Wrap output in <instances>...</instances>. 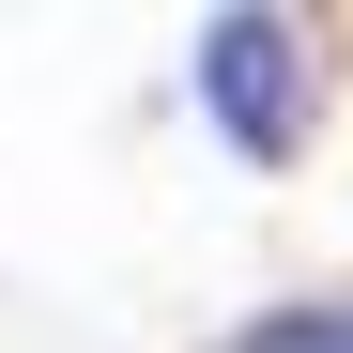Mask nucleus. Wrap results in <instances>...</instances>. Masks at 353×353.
I'll use <instances>...</instances> for the list:
<instances>
[{"label":"nucleus","instance_id":"1","mask_svg":"<svg viewBox=\"0 0 353 353\" xmlns=\"http://www.w3.org/2000/svg\"><path fill=\"white\" fill-rule=\"evenodd\" d=\"M185 92H200V123H215L230 169H307L323 108H338V62H323L307 16L230 0V16H200V46H185Z\"/></svg>","mask_w":353,"mask_h":353},{"label":"nucleus","instance_id":"2","mask_svg":"<svg viewBox=\"0 0 353 353\" xmlns=\"http://www.w3.org/2000/svg\"><path fill=\"white\" fill-rule=\"evenodd\" d=\"M215 353H353V307H261V323H230Z\"/></svg>","mask_w":353,"mask_h":353}]
</instances>
